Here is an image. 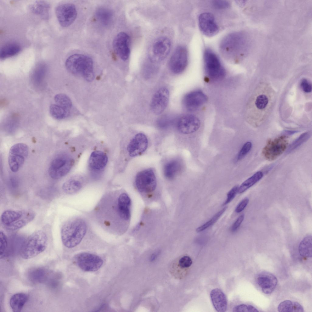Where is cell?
Wrapping results in <instances>:
<instances>
[{
  "label": "cell",
  "mask_w": 312,
  "mask_h": 312,
  "mask_svg": "<svg viewBox=\"0 0 312 312\" xmlns=\"http://www.w3.org/2000/svg\"><path fill=\"white\" fill-rule=\"evenodd\" d=\"M241 32H235L226 36L220 44L221 53L226 58L236 61L243 57L248 47L247 37Z\"/></svg>",
  "instance_id": "obj_1"
},
{
  "label": "cell",
  "mask_w": 312,
  "mask_h": 312,
  "mask_svg": "<svg viewBox=\"0 0 312 312\" xmlns=\"http://www.w3.org/2000/svg\"><path fill=\"white\" fill-rule=\"evenodd\" d=\"M20 47L18 44L11 43L3 47L0 51V58L4 59L13 56L20 51Z\"/></svg>",
  "instance_id": "obj_32"
},
{
  "label": "cell",
  "mask_w": 312,
  "mask_h": 312,
  "mask_svg": "<svg viewBox=\"0 0 312 312\" xmlns=\"http://www.w3.org/2000/svg\"><path fill=\"white\" fill-rule=\"evenodd\" d=\"M200 122L195 116L186 114L181 117L178 121L177 128L179 131L184 134L193 133L199 128Z\"/></svg>",
  "instance_id": "obj_19"
},
{
  "label": "cell",
  "mask_w": 312,
  "mask_h": 312,
  "mask_svg": "<svg viewBox=\"0 0 312 312\" xmlns=\"http://www.w3.org/2000/svg\"><path fill=\"white\" fill-rule=\"evenodd\" d=\"M288 144L287 137L284 135L273 140L269 139L263 148L262 153L266 159L274 160L284 152Z\"/></svg>",
  "instance_id": "obj_9"
},
{
  "label": "cell",
  "mask_w": 312,
  "mask_h": 312,
  "mask_svg": "<svg viewBox=\"0 0 312 312\" xmlns=\"http://www.w3.org/2000/svg\"><path fill=\"white\" fill-rule=\"evenodd\" d=\"M188 62L187 49L184 46H179L176 48L170 57L169 67L172 73L176 74H179L185 70Z\"/></svg>",
  "instance_id": "obj_13"
},
{
  "label": "cell",
  "mask_w": 312,
  "mask_h": 312,
  "mask_svg": "<svg viewBox=\"0 0 312 312\" xmlns=\"http://www.w3.org/2000/svg\"><path fill=\"white\" fill-rule=\"evenodd\" d=\"M169 98L167 88L161 87L158 89L153 96L150 103V108L154 114L158 115L162 113L166 108Z\"/></svg>",
  "instance_id": "obj_16"
},
{
  "label": "cell",
  "mask_w": 312,
  "mask_h": 312,
  "mask_svg": "<svg viewBox=\"0 0 312 312\" xmlns=\"http://www.w3.org/2000/svg\"><path fill=\"white\" fill-rule=\"evenodd\" d=\"M48 243V237L44 232L41 230L34 232L22 248L21 257L26 259L35 257L45 250Z\"/></svg>",
  "instance_id": "obj_5"
},
{
  "label": "cell",
  "mask_w": 312,
  "mask_h": 312,
  "mask_svg": "<svg viewBox=\"0 0 312 312\" xmlns=\"http://www.w3.org/2000/svg\"><path fill=\"white\" fill-rule=\"evenodd\" d=\"M210 297L214 307L217 311L224 312L226 310L227 299L221 290L218 288L213 289L211 292Z\"/></svg>",
  "instance_id": "obj_23"
},
{
  "label": "cell",
  "mask_w": 312,
  "mask_h": 312,
  "mask_svg": "<svg viewBox=\"0 0 312 312\" xmlns=\"http://www.w3.org/2000/svg\"><path fill=\"white\" fill-rule=\"evenodd\" d=\"M207 100L206 95L201 90H196L190 92L183 97V103L184 108L189 112L197 110Z\"/></svg>",
  "instance_id": "obj_15"
},
{
  "label": "cell",
  "mask_w": 312,
  "mask_h": 312,
  "mask_svg": "<svg viewBox=\"0 0 312 312\" xmlns=\"http://www.w3.org/2000/svg\"><path fill=\"white\" fill-rule=\"evenodd\" d=\"M65 66L71 73L81 77L88 82L92 81L94 78L93 61L87 56L81 54L72 55L66 59Z\"/></svg>",
  "instance_id": "obj_3"
},
{
  "label": "cell",
  "mask_w": 312,
  "mask_h": 312,
  "mask_svg": "<svg viewBox=\"0 0 312 312\" xmlns=\"http://www.w3.org/2000/svg\"><path fill=\"white\" fill-rule=\"evenodd\" d=\"M244 217V215L243 214L237 218L231 227V230L232 232H235L237 229L243 221Z\"/></svg>",
  "instance_id": "obj_47"
},
{
  "label": "cell",
  "mask_w": 312,
  "mask_h": 312,
  "mask_svg": "<svg viewBox=\"0 0 312 312\" xmlns=\"http://www.w3.org/2000/svg\"><path fill=\"white\" fill-rule=\"evenodd\" d=\"M35 214L32 211L8 210L2 214L1 220L5 228L10 231H15L23 228L32 221Z\"/></svg>",
  "instance_id": "obj_4"
},
{
  "label": "cell",
  "mask_w": 312,
  "mask_h": 312,
  "mask_svg": "<svg viewBox=\"0 0 312 312\" xmlns=\"http://www.w3.org/2000/svg\"><path fill=\"white\" fill-rule=\"evenodd\" d=\"M226 208L227 207H225L218 212L209 220L197 228L196 229V232H202L214 224L224 213Z\"/></svg>",
  "instance_id": "obj_37"
},
{
  "label": "cell",
  "mask_w": 312,
  "mask_h": 312,
  "mask_svg": "<svg viewBox=\"0 0 312 312\" xmlns=\"http://www.w3.org/2000/svg\"><path fill=\"white\" fill-rule=\"evenodd\" d=\"M252 147V143L250 141L245 143L238 153L237 157V160H240L245 157L250 151Z\"/></svg>",
  "instance_id": "obj_40"
},
{
  "label": "cell",
  "mask_w": 312,
  "mask_h": 312,
  "mask_svg": "<svg viewBox=\"0 0 312 312\" xmlns=\"http://www.w3.org/2000/svg\"><path fill=\"white\" fill-rule=\"evenodd\" d=\"M74 163L73 158L63 155L56 157L51 162L48 169V173L53 179H59L66 175L70 171Z\"/></svg>",
  "instance_id": "obj_8"
},
{
  "label": "cell",
  "mask_w": 312,
  "mask_h": 312,
  "mask_svg": "<svg viewBox=\"0 0 312 312\" xmlns=\"http://www.w3.org/2000/svg\"><path fill=\"white\" fill-rule=\"evenodd\" d=\"M29 152V148L25 144L19 143L12 145L10 149L8 164L11 171L16 172L23 165Z\"/></svg>",
  "instance_id": "obj_7"
},
{
  "label": "cell",
  "mask_w": 312,
  "mask_h": 312,
  "mask_svg": "<svg viewBox=\"0 0 312 312\" xmlns=\"http://www.w3.org/2000/svg\"><path fill=\"white\" fill-rule=\"evenodd\" d=\"M278 310L280 312L304 311L303 308L300 304L289 300H285L281 303L278 306Z\"/></svg>",
  "instance_id": "obj_28"
},
{
  "label": "cell",
  "mask_w": 312,
  "mask_h": 312,
  "mask_svg": "<svg viewBox=\"0 0 312 312\" xmlns=\"http://www.w3.org/2000/svg\"><path fill=\"white\" fill-rule=\"evenodd\" d=\"M268 103V97L265 95L261 94L258 96L255 101L257 108L259 109L265 108Z\"/></svg>",
  "instance_id": "obj_39"
},
{
  "label": "cell",
  "mask_w": 312,
  "mask_h": 312,
  "mask_svg": "<svg viewBox=\"0 0 312 312\" xmlns=\"http://www.w3.org/2000/svg\"><path fill=\"white\" fill-rule=\"evenodd\" d=\"M108 160V157L104 152L99 151H95L90 155L88 166L93 171H100L105 167Z\"/></svg>",
  "instance_id": "obj_22"
},
{
  "label": "cell",
  "mask_w": 312,
  "mask_h": 312,
  "mask_svg": "<svg viewBox=\"0 0 312 312\" xmlns=\"http://www.w3.org/2000/svg\"><path fill=\"white\" fill-rule=\"evenodd\" d=\"M300 85L302 89L305 92L309 93L311 91V84L306 79H303L302 80Z\"/></svg>",
  "instance_id": "obj_46"
},
{
  "label": "cell",
  "mask_w": 312,
  "mask_h": 312,
  "mask_svg": "<svg viewBox=\"0 0 312 312\" xmlns=\"http://www.w3.org/2000/svg\"><path fill=\"white\" fill-rule=\"evenodd\" d=\"M135 184L138 190L143 193L154 191L156 187V179L153 170L151 168L145 169L136 175Z\"/></svg>",
  "instance_id": "obj_11"
},
{
  "label": "cell",
  "mask_w": 312,
  "mask_h": 312,
  "mask_svg": "<svg viewBox=\"0 0 312 312\" xmlns=\"http://www.w3.org/2000/svg\"><path fill=\"white\" fill-rule=\"evenodd\" d=\"M81 183L74 179H70L63 183L62 189L63 191L68 194H72L78 192L82 188Z\"/></svg>",
  "instance_id": "obj_31"
},
{
  "label": "cell",
  "mask_w": 312,
  "mask_h": 312,
  "mask_svg": "<svg viewBox=\"0 0 312 312\" xmlns=\"http://www.w3.org/2000/svg\"><path fill=\"white\" fill-rule=\"evenodd\" d=\"M87 229L86 222L83 219L76 218L70 219L62 225L61 236L63 244L68 248L74 247L81 241Z\"/></svg>",
  "instance_id": "obj_2"
},
{
  "label": "cell",
  "mask_w": 312,
  "mask_h": 312,
  "mask_svg": "<svg viewBox=\"0 0 312 312\" xmlns=\"http://www.w3.org/2000/svg\"><path fill=\"white\" fill-rule=\"evenodd\" d=\"M310 134L305 132L301 134L289 146L286 152L289 153L294 151L307 141L310 137Z\"/></svg>",
  "instance_id": "obj_36"
},
{
  "label": "cell",
  "mask_w": 312,
  "mask_h": 312,
  "mask_svg": "<svg viewBox=\"0 0 312 312\" xmlns=\"http://www.w3.org/2000/svg\"><path fill=\"white\" fill-rule=\"evenodd\" d=\"M239 187L238 186H235L228 192L226 200L223 204L224 205L229 203L233 199L238 193Z\"/></svg>",
  "instance_id": "obj_43"
},
{
  "label": "cell",
  "mask_w": 312,
  "mask_h": 312,
  "mask_svg": "<svg viewBox=\"0 0 312 312\" xmlns=\"http://www.w3.org/2000/svg\"><path fill=\"white\" fill-rule=\"evenodd\" d=\"M249 202L248 197H245L242 200L236 207L235 211L236 213H239L242 212L246 207Z\"/></svg>",
  "instance_id": "obj_45"
},
{
  "label": "cell",
  "mask_w": 312,
  "mask_h": 312,
  "mask_svg": "<svg viewBox=\"0 0 312 312\" xmlns=\"http://www.w3.org/2000/svg\"><path fill=\"white\" fill-rule=\"evenodd\" d=\"M263 173L258 171L243 182L239 187L238 193H242L253 186L263 177Z\"/></svg>",
  "instance_id": "obj_30"
},
{
  "label": "cell",
  "mask_w": 312,
  "mask_h": 312,
  "mask_svg": "<svg viewBox=\"0 0 312 312\" xmlns=\"http://www.w3.org/2000/svg\"><path fill=\"white\" fill-rule=\"evenodd\" d=\"M114 50L122 60L126 61L130 54V38L126 33L121 32L115 37L113 42Z\"/></svg>",
  "instance_id": "obj_17"
},
{
  "label": "cell",
  "mask_w": 312,
  "mask_h": 312,
  "mask_svg": "<svg viewBox=\"0 0 312 312\" xmlns=\"http://www.w3.org/2000/svg\"><path fill=\"white\" fill-rule=\"evenodd\" d=\"M204 60L205 71L210 78L218 80L225 77V70L217 56L212 50L209 48L205 50Z\"/></svg>",
  "instance_id": "obj_6"
},
{
  "label": "cell",
  "mask_w": 312,
  "mask_h": 312,
  "mask_svg": "<svg viewBox=\"0 0 312 312\" xmlns=\"http://www.w3.org/2000/svg\"><path fill=\"white\" fill-rule=\"evenodd\" d=\"M71 110L66 109L57 104H52L49 107L51 115L54 118L61 119L69 116Z\"/></svg>",
  "instance_id": "obj_33"
},
{
  "label": "cell",
  "mask_w": 312,
  "mask_h": 312,
  "mask_svg": "<svg viewBox=\"0 0 312 312\" xmlns=\"http://www.w3.org/2000/svg\"><path fill=\"white\" fill-rule=\"evenodd\" d=\"M54 100L57 105L71 110L72 106V102L69 97L66 94H57L54 97Z\"/></svg>",
  "instance_id": "obj_35"
},
{
  "label": "cell",
  "mask_w": 312,
  "mask_h": 312,
  "mask_svg": "<svg viewBox=\"0 0 312 312\" xmlns=\"http://www.w3.org/2000/svg\"><path fill=\"white\" fill-rule=\"evenodd\" d=\"M76 264L86 271H94L98 270L103 264V260L99 256L87 253H82L75 257Z\"/></svg>",
  "instance_id": "obj_12"
},
{
  "label": "cell",
  "mask_w": 312,
  "mask_h": 312,
  "mask_svg": "<svg viewBox=\"0 0 312 312\" xmlns=\"http://www.w3.org/2000/svg\"><path fill=\"white\" fill-rule=\"evenodd\" d=\"M257 282L263 292L269 294L273 292L278 283L276 277L273 274L267 272H264L258 275Z\"/></svg>",
  "instance_id": "obj_21"
},
{
  "label": "cell",
  "mask_w": 312,
  "mask_h": 312,
  "mask_svg": "<svg viewBox=\"0 0 312 312\" xmlns=\"http://www.w3.org/2000/svg\"><path fill=\"white\" fill-rule=\"evenodd\" d=\"M47 271L42 268H35L29 273V278L31 281L41 283L45 281L48 275Z\"/></svg>",
  "instance_id": "obj_34"
},
{
  "label": "cell",
  "mask_w": 312,
  "mask_h": 312,
  "mask_svg": "<svg viewBox=\"0 0 312 312\" xmlns=\"http://www.w3.org/2000/svg\"><path fill=\"white\" fill-rule=\"evenodd\" d=\"M7 245V237L4 232L2 231L0 232V258L4 255Z\"/></svg>",
  "instance_id": "obj_38"
},
{
  "label": "cell",
  "mask_w": 312,
  "mask_h": 312,
  "mask_svg": "<svg viewBox=\"0 0 312 312\" xmlns=\"http://www.w3.org/2000/svg\"><path fill=\"white\" fill-rule=\"evenodd\" d=\"M192 263L191 259L188 256H184L182 257L179 262V266L183 268L190 267Z\"/></svg>",
  "instance_id": "obj_44"
},
{
  "label": "cell",
  "mask_w": 312,
  "mask_h": 312,
  "mask_svg": "<svg viewBox=\"0 0 312 312\" xmlns=\"http://www.w3.org/2000/svg\"><path fill=\"white\" fill-rule=\"evenodd\" d=\"M312 237L308 235L304 237L299 245L298 250L300 254L303 257H312Z\"/></svg>",
  "instance_id": "obj_29"
},
{
  "label": "cell",
  "mask_w": 312,
  "mask_h": 312,
  "mask_svg": "<svg viewBox=\"0 0 312 312\" xmlns=\"http://www.w3.org/2000/svg\"><path fill=\"white\" fill-rule=\"evenodd\" d=\"M148 141L146 136L143 133L136 134L128 145L127 150L129 155L134 157L141 154L147 149Z\"/></svg>",
  "instance_id": "obj_20"
},
{
  "label": "cell",
  "mask_w": 312,
  "mask_h": 312,
  "mask_svg": "<svg viewBox=\"0 0 312 312\" xmlns=\"http://www.w3.org/2000/svg\"><path fill=\"white\" fill-rule=\"evenodd\" d=\"M55 13L59 24L64 27L72 24L77 16L76 7L71 3H64L58 5L55 9Z\"/></svg>",
  "instance_id": "obj_14"
},
{
  "label": "cell",
  "mask_w": 312,
  "mask_h": 312,
  "mask_svg": "<svg viewBox=\"0 0 312 312\" xmlns=\"http://www.w3.org/2000/svg\"><path fill=\"white\" fill-rule=\"evenodd\" d=\"M199 28L202 33L207 36L212 37L219 31V28L214 17L208 12L201 14L198 18Z\"/></svg>",
  "instance_id": "obj_18"
},
{
  "label": "cell",
  "mask_w": 312,
  "mask_h": 312,
  "mask_svg": "<svg viewBox=\"0 0 312 312\" xmlns=\"http://www.w3.org/2000/svg\"><path fill=\"white\" fill-rule=\"evenodd\" d=\"M171 44L167 37H161L153 42L149 51V58L152 62H157L164 59L169 54Z\"/></svg>",
  "instance_id": "obj_10"
},
{
  "label": "cell",
  "mask_w": 312,
  "mask_h": 312,
  "mask_svg": "<svg viewBox=\"0 0 312 312\" xmlns=\"http://www.w3.org/2000/svg\"><path fill=\"white\" fill-rule=\"evenodd\" d=\"M28 299L27 295L23 293H16L12 296L10 300L9 304L13 311H21Z\"/></svg>",
  "instance_id": "obj_25"
},
{
  "label": "cell",
  "mask_w": 312,
  "mask_h": 312,
  "mask_svg": "<svg viewBox=\"0 0 312 312\" xmlns=\"http://www.w3.org/2000/svg\"><path fill=\"white\" fill-rule=\"evenodd\" d=\"M49 5L48 3L41 1H36L30 6L33 12L44 20H47L49 17Z\"/></svg>",
  "instance_id": "obj_26"
},
{
  "label": "cell",
  "mask_w": 312,
  "mask_h": 312,
  "mask_svg": "<svg viewBox=\"0 0 312 312\" xmlns=\"http://www.w3.org/2000/svg\"><path fill=\"white\" fill-rule=\"evenodd\" d=\"M233 312H258L257 309L250 305L242 304L236 306L233 309Z\"/></svg>",
  "instance_id": "obj_41"
},
{
  "label": "cell",
  "mask_w": 312,
  "mask_h": 312,
  "mask_svg": "<svg viewBox=\"0 0 312 312\" xmlns=\"http://www.w3.org/2000/svg\"><path fill=\"white\" fill-rule=\"evenodd\" d=\"M181 167L180 162L178 160L169 161L164 166V173L165 177L169 180L173 179L180 172Z\"/></svg>",
  "instance_id": "obj_24"
},
{
  "label": "cell",
  "mask_w": 312,
  "mask_h": 312,
  "mask_svg": "<svg viewBox=\"0 0 312 312\" xmlns=\"http://www.w3.org/2000/svg\"><path fill=\"white\" fill-rule=\"evenodd\" d=\"M297 132V131H296L286 130L284 132V134L286 135H291Z\"/></svg>",
  "instance_id": "obj_48"
},
{
  "label": "cell",
  "mask_w": 312,
  "mask_h": 312,
  "mask_svg": "<svg viewBox=\"0 0 312 312\" xmlns=\"http://www.w3.org/2000/svg\"><path fill=\"white\" fill-rule=\"evenodd\" d=\"M212 5L215 9H222L228 8L230 6V3L226 0H214L212 1Z\"/></svg>",
  "instance_id": "obj_42"
},
{
  "label": "cell",
  "mask_w": 312,
  "mask_h": 312,
  "mask_svg": "<svg viewBox=\"0 0 312 312\" xmlns=\"http://www.w3.org/2000/svg\"><path fill=\"white\" fill-rule=\"evenodd\" d=\"M95 16L98 20L103 24L108 25L113 19V14L111 10L105 8H100L95 12Z\"/></svg>",
  "instance_id": "obj_27"
}]
</instances>
